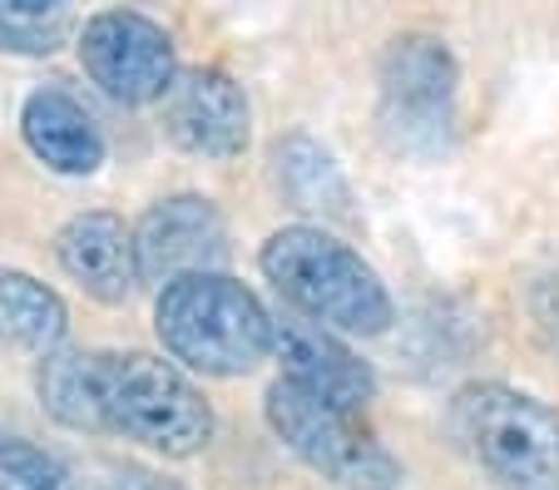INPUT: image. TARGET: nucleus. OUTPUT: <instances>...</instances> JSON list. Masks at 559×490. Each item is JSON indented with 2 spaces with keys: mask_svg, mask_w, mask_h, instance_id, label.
Wrapping results in <instances>:
<instances>
[{
  "mask_svg": "<svg viewBox=\"0 0 559 490\" xmlns=\"http://www.w3.org/2000/svg\"><path fill=\"white\" fill-rule=\"evenodd\" d=\"M267 283L302 312L307 322L352 337H377L391 327V292L361 253L337 243L322 228H277L258 253Z\"/></svg>",
  "mask_w": 559,
  "mask_h": 490,
  "instance_id": "f257e3e1",
  "label": "nucleus"
},
{
  "mask_svg": "<svg viewBox=\"0 0 559 490\" xmlns=\"http://www.w3.org/2000/svg\"><path fill=\"white\" fill-rule=\"evenodd\" d=\"M158 342L203 377H243L273 352V312L228 273H193L158 292Z\"/></svg>",
  "mask_w": 559,
  "mask_h": 490,
  "instance_id": "f03ea898",
  "label": "nucleus"
},
{
  "mask_svg": "<svg viewBox=\"0 0 559 490\" xmlns=\"http://www.w3.org/2000/svg\"><path fill=\"white\" fill-rule=\"evenodd\" d=\"M95 396L105 431H124L164 456H193L213 437L203 392L154 352H95Z\"/></svg>",
  "mask_w": 559,
  "mask_h": 490,
  "instance_id": "7ed1b4c3",
  "label": "nucleus"
},
{
  "mask_svg": "<svg viewBox=\"0 0 559 490\" xmlns=\"http://www.w3.org/2000/svg\"><path fill=\"white\" fill-rule=\"evenodd\" d=\"M451 431L500 490H559V411L500 382L451 402Z\"/></svg>",
  "mask_w": 559,
  "mask_h": 490,
  "instance_id": "20e7f679",
  "label": "nucleus"
},
{
  "mask_svg": "<svg viewBox=\"0 0 559 490\" xmlns=\"http://www.w3.org/2000/svg\"><path fill=\"white\" fill-rule=\"evenodd\" d=\"M267 427L312 470L347 490H396L402 480L396 456L367 427H357V411H342L287 377L267 386Z\"/></svg>",
  "mask_w": 559,
  "mask_h": 490,
  "instance_id": "39448f33",
  "label": "nucleus"
},
{
  "mask_svg": "<svg viewBox=\"0 0 559 490\" xmlns=\"http://www.w3.org/2000/svg\"><path fill=\"white\" fill-rule=\"evenodd\" d=\"M80 60L90 80L119 105H148L164 99L179 80L174 70V40L164 25L139 11H99L80 31Z\"/></svg>",
  "mask_w": 559,
  "mask_h": 490,
  "instance_id": "423d86ee",
  "label": "nucleus"
},
{
  "mask_svg": "<svg viewBox=\"0 0 559 490\" xmlns=\"http://www.w3.org/2000/svg\"><path fill=\"white\" fill-rule=\"evenodd\" d=\"M381 99L386 124L402 144H436L451 124L455 105V60L436 35H402L381 60Z\"/></svg>",
  "mask_w": 559,
  "mask_h": 490,
  "instance_id": "0eeeda50",
  "label": "nucleus"
},
{
  "mask_svg": "<svg viewBox=\"0 0 559 490\" xmlns=\"http://www.w3.org/2000/svg\"><path fill=\"white\" fill-rule=\"evenodd\" d=\"M139 248V273L144 283H179L193 273H218L228 258V228H223L218 208L199 193H179L164 199L144 214V224L134 228Z\"/></svg>",
  "mask_w": 559,
  "mask_h": 490,
  "instance_id": "6e6552de",
  "label": "nucleus"
},
{
  "mask_svg": "<svg viewBox=\"0 0 559 490\" xmlns=\"http://www.w3.org/2000/svg\"><path fill=\"white\" fill-rule=\"evenodd\" d=\"M164 129L179 150L233 159L248 144V99L223 70H183L164 95Z\"/></svg>",
  "mask_w": 559,
  "mask_h": 490,
  "instance_id": "1a4fd4ad",
  "label": "nucleus"
},
{
  "mask_svg": "<svg viewBox=\"0 0 559 490\" xmlns=\"http://www.w3.org/2000/svg\"><path fill=\"white\" fill-rule=\"evenodd\" d=\"M273 352L283 357V377L307 386L312 396L342 406V411H361L377 396V377L352 347H342L328 327L307 322L302 312H283L273 318Z\"/></svg>",
  "mask_w": 559,
  "mask_h": 490,
  "instance_id": "9d476101",
  "label": "nucleus"
},
{
  "mask_svg": "<svg viewBox=\"0 0 559 490\" xmlns=\"http://www.w3.org/2000/svg\"><path fill=\"white\" fill-rule=\"evenodd\" d=\"M55 258H60L64 273L99 302H124V298H134V288L144 283L134 234H129L124 218H115V214L70 218V224L60 228V238H55Z\"/></svg>",
  "mask_w": 559,
  "mask_h": 490,
  "instance_id": "9b49d317",
  "label": "nucleus"
},
{
  "mask_svg": "<svg viewBox=\"0 0 559 490\" xmlns=\"http://www.w3.org/2000/svg\"><path fill=\"white\" fill-rule=\"evenodd\" d=\"M21 129L31 154L50 164L55 174H95L105 164V139H99L95 119L64 89H35L25 99Z\"/></svg>",
  "mask_w": 559,
  "mask_h": 490,
  "instance_id": "f8f14e48",
  "label": "nucleus"
},
{
  "mask_svg": "<svg viewBox=\"0 0 559 490\" xmlns=\"http://www.w3.org/2000/svg\"><path fill=\"white\" fill-rule=\"evenodd\" d=\"M64 302L31 273H0V342L35 347V352H60L64 342Z\"/></svg>",
  "mask_w": 559,
  "mask_h": 490,
  "instance_id": "ddd939ff",
  "label": "nucleus"
},
{
  "mask_svg": "<svg viewBox=\"0 0 559 490\" xmlns=\"http://www.w3.org/2000/svg\"><path fill=\"white\" fill-rule=\"evenodd\" d=\"M40 402L55 421L74 431H105V416H99V396H95V352H50L40 362Z\"/></svg>",
  "mask_w": 559,
  "mask_h": 490,
  "instance_id": "4468645a",
  "label": "nucleus"
},
{
  "mask_svg": "<svg viewBox=\"0 0 559 490\" xmlns=\"http://www.w3.org/2000/svg\"><path fill=\"white\" fill-rule=\"evenodd\" d=\"M273 164H277V183L293 193L297 208H332V214H342L347 183H342V174H337V164H332L328 150H317L312 139L293 134L273 150Z\"/></svg>",
  "mask_w": 559,
  "mask_h": 490,
  "instance_id": "2eb2a0df",
  "label": "nucleus"
},
{
  "mask_svg": "<svg viewBox=\"0 0 559 490\" xmlns=\"http://www.w3.org/2000/svg\"><path fill=\"white\" fill-rule=\"evenodd\" d=\"M74 35V11L64 0H0V50L50 55Z\"/></svg>",
  "mask_w": 559,
  "mask_h": 490,
  "instance_id": "dca6fc26",
  "label": "nucleus"
},
{
  "mask_svg": "<svg viewBox=\"0 0 559 490\" xmlns=\"http://www.w3.org/2000/svg\"><path fill=\"white\" fill-rule=\"evenodd\" d=\"M0 490H80L60 456L40 451L35 441L0 437Z\"/></svg>",
  "mask_w": 559,
  "mask_h": 490,
  "instance_id": "f3484780",
  "label": "nucleus"
},
{
  "mask_svg": "<svg viewBox=\"0 0 559 490\" xmlns=\"http://www.w3.org/2000/svg\"><path fill=\"white\" fill-rule=\"evenodd\" d=\"M105 490H183L179 480H164L158 470H144V466H124V470H109Z\"/></svg>",
  "mask_w": 559,
  "mask_h": 490,
  "instance_id": "a211bd4d",
  "label": "nucleus"
}]
</instances>
